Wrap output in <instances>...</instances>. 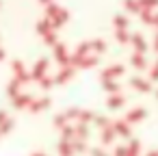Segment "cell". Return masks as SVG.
I'll return each instance as SVG.
<instances>
[{"label": "cell", "mask_w": 158, "mask_h": 156, "mask_svg": "<svg viewBox=\"0 0 158 156\" xmlns=\"http://www.w3.org/2000/svg\"><path fill=\"white\" fill-rule=\"evenodd\" d=\"M48 13L52 15V24H54V26H61V24L67 20V13H65L63 9H59L56 5H50V7H48Z\"/></svg>", "instance_id": "obj_1"}, {"label": "cell", "mask_w": 158, "mask_h": 156, "mask_svg": "<svg viewBox=\"0 0 158 156\" xmlns=\"http://www.w3.org/2000/svg\"><path fill=\"white\" fill-rule=\"evenodd\" d=\"M46 67H48V61H46V59H41V61L35 65V72H33V76L41 80V78H44V74H46Z\"/></svg>", "instance_id": "obj_2"}, {"label": "cell", "mask_w": 158, "mask_h": 156, "mask_svg": "<svg viewBox=\"0 0 158 156\" xmlns=\"http://www.w3.org/2000/svg\"><path fill=\"white\" fill-rule=\"evenodd\" d=\"M119 74H123V67H121V65H113V67H108V70L102 74V78L108 80V78H113V76H119Z\"/></svg>", "instance_id": "obj_3"}, {"label": "cell", "mask_w": 158, "mask_h": 156, "mask_svg": "<svg viewBox=\"0 0 158 156\" xmlns=\"http://www.w3.org/2000/svg\"><path fill=\"white\" fill-rule=\"evenodd\" d=\"M59 152H61L63 156H72V154H74V147H72L69 141H61V143H59Z\"/></svg>", "instance_id": "obj_4"}, {"label": "cell", "mask_w": 158, "mask_h": 156, "mask_svg": "<svg viewBox=\"0 0 158 156\" xmlns=\"http://www.w3.org/2000/svg\"><path fill=\"white\" fill-rule=\"evenodd\" d=\"M54 57H56V61H61V63H67V54H65V48L59 44V46H54Z\"/></svg>", "instance_id": "obj_5"}, {"label": "cell", "mask_w": 158, "mask_h": 156, "mask_svg": "<svg viewBox=\"0 0 158 156\" xmlns=\"http://www.w3.org/2000/svg\"><path fill=\"white\" fill-rule=\"evenodd\" d=\"M132 85L139 89V91H149L152 87H149V82L147 80H143V78H132Z\"/></svg>", "instance_id": "obj_6"}, {"label": "cell", "mask_w": 158, "mask_h": 156, "mask_svg": "<svg viewBox=\"0 0 158 156\" xmlns=\"http://www.w3.org/2000/svg\"><path fill=\"white\" fill-rule=\"evenodd\" d=\"M143 115H145V111H143V108H134V111H130V113H128L126 121H139Z\"/></svg>", "instance_id": "obj_7"}, {"label": "cell", "mask_w": 158, "mask_h": 156, "mask_svg": "<svg viewBox=\"0 0 158 156\" xmlns=\"http://www.w3.org/2000/svg\"><path fill=\"white\" fill-rule=\"evenodd\" d=\"M48 106H50V100H48V98H44V100H37V102L31 106V111H33V113H37V111H41V108H48Z\"/></svg>", "instance_id": "obj_8"}, {"label": "cell", "mask_w": 158, "mask_h": 156, "mask_svg": "<svg viewBox=\"0 0 158 156\" xmlns=\"http://www.w3.org/2000/svg\"><path fill=\"white\" fill-rule=\"evenodd\" d=\"M115 130H117L119 134H123V137L130 134V126H128L126 121H115Z\"/></svg>", "instance_id": "obj_9"}, {"label": "cell", "mask_w": 158, "mask_h": 156, "mask_svg": "<svg viewBox=\"0 0 158 156\" xmlns=\"http://www.w3.org/2000/svg\"><path fill=\"white\" fill-rule=\"evenodd\" d=\"M113 137H115V130L106 126V128H104V132H102V143H104V145H108V143L113 141Z\"/></svg>", "instance_id": "obj_10"}, {"label": "cell", "mask_w": 158, "mask_h": 156, "mask_svg": "<svg viewBox=\"0 0 158 156\" xmlns=\"http://www.w3.org/2000/svg\"><path fill=\"white\" fill-rule=\"evenodd\" d=\"M132 44L136 46V50H139V54L145 50V41H143V37L139 35V33H134V37H132Z\"/></svg>", "instance_id": "obj_11"}, {"label": "cell", "mask_w": 158, "mask_h": 156, "mask_svg": "<svg viewBox=\"0 0 158 156\" xmlns=\"http://www.w3.org/2000/svg\"><path fill=\"white\" fill-rule=\"evenodd\" d=\"M121 104H123V98H121V95H115V98H108V106H110V108H119Z\"/></svg>", "instance_id": "obj_12"}, {"label": "cell", "mask_w": 158, "mask_h": 156, "mask_svg": "<svg viewBox=\"0 0 158 156\" xmlns=\"http://www.w3.org/2000/svg\"><path fill=\"white\" fill-rule=\"evenodd\" d=\"M69 76H72V67H65V70H63V72L56 76V82H65Z\"/></svg>", "instance_id": "obj_13"}, {"label": "cell", "mask_w": 158, "mask_h": 156, "mask_svg": "<svg viewBox=\"0 0 158 156\" xmlns=\"http://www.w3.org/2000/svg\"><path fill=\"white\" fill-rule=\"evenodd\" d=\"M28 102H31V98H28V95H20V98H15V106H18V108L28 106Z\"/></svg>", "instance_id": "obj_14"}, {"label": "cell", "mask_w": 158, "mask_h": 156, "mask_svg": "<svg viewBox=\"0 0 158 156\" xmlns=\"http://www.w3.org/2000/svg\"><path fill=\"white\" fill-rule=\"evenodd\" d=\"M123 5H126V9H128V11H139V9H141L136 0H126Z\"/></svg>", "instance_id": "obj_15"}, {"label": "cell", "mask_w": 158, "mask_h": 156, "mask_svg": "<svg viewBox=\"0 0 158 156\" xmlns=\"http://www.w3.org/2000/svg\"><path fill=\"white\" fill-rule=\"evenodd\" d=\"M132 63H134L136 67H145V61H143L141 54H134V57H132Z\"/></svg>", "instance_id": "obj_16"}, {"label": "cell", "mask_w": 158, "mask_h": 156, "mask_svg": "<svg viewBox=\"0 0 158 156\" xmlns=\"http://www.w3.org/2000/svg\"><path fill=\"white\" fill-rule=\"evenodd\" d=\"M158 0H139V7H156Z\"/></svg>", "instance_id": "obj_17"}, {"label": "cell", "mask_w": 158, "mask_h": 156, "mask_svg": "<svg viewBox=\"0 0 158 156\" xmlns=\"http://www.w3.org/2000/svg\"><path fill=\"white\" fill-rule=\"evenodd\" d=\"M117 39H119L121 44H126V41H128V33H126L123 28H119V33H117Z\"/></svg>", "instance_id": "obj_18"}, {"label": "cell", "mask_w": 158, "mask_h": 156, "mask_svg": "<svg viewBox=\"0 0 158 156\" xmlns=\"http://www.w3.org/2000/svg\"><path fill=\"white\" fill-rule=\"evenodd\" d=\"M115 24H117V26H119V28H123V26H126V24H128V20H126V18H123V15H117V20H115Z\"/></svg>", "instance_id": "obj_19"}, {"label": "cell", "mask_w": 158, "mask_h": 156, "mask_svg": "<svg viewBox=\"0 0 158 156\" xmlns=\"http://www.w3.org/2000/svg\"><path fill=\"white\" fill-rule=\"evenodd\" d=\"M115 156H128V150H126V147H117Z\"/></svg>", "instance_id": "obj_20"}, {"label": "cell", "mask_w": 158, "mask_h": 156, "mask_svg": "<svg viewBox=\"0 0 158 156\" xmlns=\"http://www.w3.org/2000/svg\"><path fill=\"white\" fill-rule=\"evenodd\" d=\"M91 154H93V156H106V154H104V152H102V150H93V152H91Z\"/></svg>", "instance_id": "obj_21"}, {"label": "cell", "mask_w": 158, "mask_h": 156, "mask_svg": "<svg viewBox=\"0 0 158 156\" xmlns=\"http://www.w3.org/2000/svg\"><path fill=\"white\" fill-rule=\"evenodd\" d=\"M5 119H7V115H5V113H2V111H0V124H2V121H5Z\"/></svg>", "instance_id": "obj_22"}, {"label": "cell", "mask_w": 158, "mask_h": 156, "mask_svg": "<svg viewBox=\"0 0 158 156\" xmlns=\"http://www.w3.org/2000/svg\"><path fill=\"white\" fill-rule=\"evenodd\" d=\"M154 46H156V50H158V35H156V44H154Z\"/></svg>", "instance_id": "obj_23"}, {"label": "cell", "mask_w": 158, "mask_h": 156, "mask_svg": "<svg viewBox=\"0 0 158 156\" xmlns=\"http://www.w3.org/2000/svg\"><path fill=\"white\" fill-rule=\"evenodd\" d=\"M2 57H5V52H2V50H0V59H2Z\"/></svg>", "instance_id": "obj_24"}, {"label": "cell", "mask_w": 158, "mask_h": 156, "mask_svg": "<svg viewBox=\"0 0 158 156\" xmlns=\"http://www.w3.org/2000/svg\"><path fill=\"white\" fill-rule=\"evenodd\" d=\"M41 2H46V5H48V2H50V0H41Z\"/></svg>", "instance_id": "obj_25"}, {"label": "cell", "mask_w": 158, "mask_h": 156, "mask_svg": "<svg viewBox=\"0 0 158 156\" xmlns=\"http://www.w3.org/2000/svg\"><path fill=\"white\" fill-rule=\"evenodd\" d=\"M156 95H158V93H156Z\"/></svg>", "instance_id": "obj_26"}]
</instances>
